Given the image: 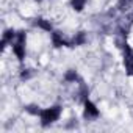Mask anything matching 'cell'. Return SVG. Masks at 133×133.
I'll return each mask as SVG.
<instances>
[{"label": "cell", "instance_id": "cell-1", "mask_svg": "<svg viewBox=\"0 0 133 133\" xmlns=\"http://www.w3.org/2000/svg\"><path fill=\"white\" fill-rule=\"evenodd\" d=\"M61 116V108L59 107H50V108H44L41 110L39 113V117H41V124L45 127V125H50L53 124L55 121H58Z\"/></svg>", "mask_w": 133, "mask_h": 133}, {"label": "cell", "instance_id": "cell-4", "mask_svg": "<svg viewBox=\"0 0 133 133\" xmlns=\"http://www.w3.org/2000/svg\"><path fill=\"white\" fill-rule=\"evenodd\" d=\"M36 25H38L39 28L45 30V31H52V24H50L49 21H45V19H38V21H36Z\"/></svg>", "mask_w": 133, "mask_h": 133}, {"label": "cell", "instance_id": "cell-2", "mask_svg": "<svg viewBox=\"0 0 133 133\" xmlns=\"http://www.w3.org/2000/svg\"><path fill=\"white\" fill-rule=\"evenodd\" d=\"M97 116H99L97 107L91 100H85V117L86 119H96Z\"/></svg>", "mask_w": 133, "mask_h": 133}, {"label": "cell", "instance_id": "cell-5", "mask_svg": "<svg viewBox=\"0 0 133 133\" xmlns=\"http://www.w3.org/2000/svg\"><path fill=\"white\" fill-rule=\"evenodd\" d=\"M85 3H86V0H72V8L77 11H82L85 8Z\"/></svg>", "mask_w": 133, "mask_h": 133}, {"label": "cell", "instance_id": "cell-3", "mask_svg": "<svg viewBox=\"0 0 133 133\" xmlns=\"http://www.w3.org/2000/svg\"><path fill=\"white\" fill-rule=\"evenodd\" d=\"M52 41H53V45H55V47L68 45V42H66V41L63 39V36H61L58 31H52Z\"/></svg>", "mask_w": 133, "mask_h": 133}, {"label": "cell", "instance_id": "cell-6", "mask_svg": "<svg viewBox=\"0 0 133 133\" xmlns=\"http://www.w3.org/2000/svg\"><path fill=\"white\" fill-rule=\"evenodd\" d=\"M66 80H68V82H75V80H77V74H75V71H71V72L66 74Z\"/></svg>", "mask_w": 133, "mask_h": 133}, {"label": "cell", "instance_id": "cell-7", "mask_svg": "<svg viewBox=\"0 0 133 133\" xmlns=\"http://www.w3.org/2000/svg\"><path fill=\"white\" fill-rule=\"evenodd\" d=\"M36 2H41V0H36Z\"/></svg>", "mask_w": 133, "mask_h": 133}]
</instances>
